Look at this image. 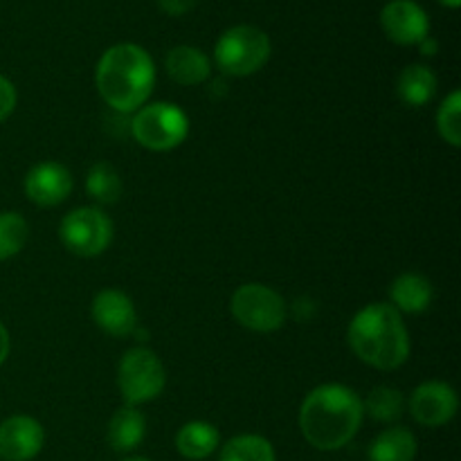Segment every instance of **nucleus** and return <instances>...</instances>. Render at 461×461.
Returning a JSON list of instances; mask_svg holds the SVG:
<instances>
[{"instance_id": "obj_1", "label": "nucleus", "mask_w": 461, "mask_h": 461, "mask_svg": "<svg viewBox=\"0 0 461 461\" xmlns=\"http://www.w3.org/2000/svg\"><path fill=\"white\" fill-rule=\"evenodd\" d=\"M363 399L342 383L313 387L300 405V430L313 448L322 453L340 450L363 426Z\"/></svg>"}, {"instance_id": "obj_2", "label": "nucleus", "mask_w": 461, "mask_h": 461, "mask_svg": "<svg viewBox=\"0 0 461 461\" xmlns=\"http://www.w3.org/2000/svg\"><path fill=\"white\" fill-rule=\"evenodd\" d=\"M95 86L113 111L133 115L149 104L156 86V63L142 45H111L95 68Z\"/></svg>"}, {"instance_id": "obj_3", "label": "nucleus", "mask_w": 461, "mask_h": 461, "mask_svg": "<svg viewBox=\"0 0 461 461\" xmlns=\"http://www.w3.org/2000/svg\"><path fill=\"white\" fill-rule=\"evenodd\" d=\"M347 342L356 358L381 372H392L408 363L412 342L403 315L390 302L363 306L351 318Z\"/></svg>"}, {"instance_id": "obj_4", "label": "nucleus", "mask_w": 461, "mask_h": 461, "mask_svg": "<svg viewBox=\"0 0 461 461\" xmlns=\"http://www.w3.org/2000/svg\"><path fill=\"white\" fill-rule=\"evenodd\" d=\"M273 45L268 34L255 25H234L219 36L214 63L228 77H250L268 63Z\"/></svg>"}, {"instance_id": "obj_5", "label": "nucleus", "mask_w": 461, "mask_h": 461, "mask_svg": "<svg viewBox=\"0 0 461 461\" xmlns=\"http://www.w3.org/2000/svg\"><path fill=\"white\" fill-rule=\"evenodd\" d=\"M131 135L149 151H171L189 135V117L169 102H149L131 117Z\"/></svg>"}, {"instance_id": "obj_6", "label": "nucleus", "mask_w": 461, "mask_h": 461, "mask_svg": "<svg viewBox=\"0 0 461 461\" xmlns=\"http://www.w3.org/2000/svg\"><path fill=\"white\" fill-rule=\"evenodd\" d=\"M167 385V372L156 351L147 347H133L122 356L117 365V387L124 405L140 408L158 399Z\"/></svg>"}, {"instance_id": "obj_7", "label": "nucleus", "mask_w": 461, "mask_h": 461, "mask_svg": "<svg viewBox=\"0 0 461 461\" xmlns=\"http://www.w3.org/2000/svg\"><path fill=\"white\" fill-rule=\"evenodd\" d=\"M230 311L241 327L255 333H273L284 327L288 315L286 300L266 284L250 282L234 291Z\"/></svg>"}, {"instance_id": "obj_8", "label": "nucleus", "mask_w": 461, "mask_h": 461, "mask_svg": "<svg viewBox=\"0 0 461 461\" xmlns=\"http://www.w3.org/2000/svg\"><path fill=\"white\" fill-rule=\"evenodd\" d=\"M113 221L102 207H77L59 223V239L63 248L77 257H97L113 243Z\"/></svg>"}, {"instance_id": "obj_9", "label": "nucleus", "mask_w": 461, "mask_h": 461, "mask_svg": "<svg viewBox=\"0 0 461 461\" xmlns=\"http://www.w3.org/2000/svg\"><path fill=\"white\" fill-rule=\"evenodd\" d=\"M408 410L423 428H441L455 419L459 410L457 392L444 381H426L410 394Z\"/></svg>"}, {"instance_id": "obj_10", "label": "nucleus", "mask_w": 461, "mask_h": 461, "mask_svg": "<svg viewBox=\"0 0 461 461\" xmlns=\"http://www.w3.org/2000/svg\"><path fill=\"white\" fill-rule=\"evenodd\" d=\"M381 27L396 45H419L430 36V16L417 0H390L381 9Z\"/></svg>"}, {"instance_id": "obj_11", "label": "nucleus", "mask_w": 461, "mask_h": 461, "mask_svg": "<svg viewBox=\"0 0 461 461\" xmlns=\"http://www.w3.org/2000/svg\"><path fill=\"white\" fill-rule=\"evenodd\" d=\"M72 174L66 165L54 160L32 167L23 180L25 196L39 207H57L72 194Z\"/></svg>"}, {"instance_id": "obj_12", "label": "nucleus", "mask_w": 461, "mask_h": 461, "mask_svg": "<svg viewBox=\"0 0 461 461\" xmlns=\"http://www.w3.org/2000/svg\"><path fill=\"white\" fill-rule=\"evenodd\" d=\"M90 313L93 322L113 338H126L138 329V311L133 300L117 288L99 291L90 306Z\"/></svg>"}, {"instance_id": "obj_13", "label": "nucleus", "mask_w": 461, "mask_h": 461, "mask_svg": "<svg viewBox=\"0 0 461 461\" xmlns=\"http://www.w3.org/2000/svg\"><path fill=\"white\" fill-rule=\"evenodd\" d=\"M43 444L45 430L34 417L14 414L0 423V457L5 461H32Z\"/></svg>"}, {"instance_id": "obj_14", "label": "nucleus", "mask_w": 461, "mask_h": 461, "mask_svg": "<svg viewBox=\"0 0 461 461\" xmlns=\"http://www.w3.org/2000/svg\"><path fill=\"white\" fill-rule=\"evenodd\" d=\"M165 70L178 86H201L212 77V61L201 48L176 45L167 52Z\"/></svg>"}, {"instance_id": "obj_15", "label": "nucleus", "mask_w": 461, "mask_h": 461, "mask_svg": "<svg viewBox=\"0 0 461 461\" xmlns=\"http://www.w3.org/2000/svg\"><path fill=\"white\" fill-rule=\"evenodd\" d=\"M435 300V288L430 279L419 273H401L390 286V304L401 315H419L430 309Z\"/></svg>"}, {"instance_id": "obj_16", "label": "nucleus", "mask_w": 461, "mask_h": 461, "mask_svg": "<svg viewBox=\"0 0 461 461\" xmlns=\"http://www.w3.org/2000/svg\"><path fill=\"white\" fill-rule=\"evenodd\" d=\"M147 437V419L133 405H122L108 421L106 439L115 453H133Z\"/></svg>"}, {"instance_id": "obj_17", "label": "nucleus", "mask_w": 461, "mask_h": 461, "mask_svg": "<svg viewBox=\"0 0 461 461\" xmlns=\"http://www.w3.org/2000/svg\"><path fill=\"white\" fill-rule=\"evenodd\" d=\"M439 81L432 68L423 66V63H412V66L403 68L396 81V93L399 99L410 108H421L435 99Z\"/></svg>"}, {"instance_id": "obj_18", "label": "nucleus", "mask_w": 461, "mask_h": 461, "mask_svg": "<svg viewBox=\"0 0 461 461\" xmlns=\"http://www.w3.org/2000/svg\"><path fill=\"white\" fill-rule=\"evenodd\" d=\"M417 437L412 430L403 426H390L387 430L378 432L369 444V461H414L417 459Z\"/></svg>"}, {"instance_id": "obj_19", "label": "nucleus", "mask_w": 461, "mask_h": 461, "mask_svg": "<svg viewBox=\"0 0 461 461\" xmlns=\"http://www.w3.org/2000/svg\"><path fill=\"white\" fill-rule=\"evenodd\" d=\"M221 446L219 428L207 421H189L176 432V450L189 461H203Z\"/></svg>"}, {"instance_id": "obj_20", "label": "nucleus", "mask_w": 461, "mask_h": 461, "mask_svg": "<svg viewBox=\"0 0 461 461\" xmlns=\"http://www.w3.org/2000/svg\"><path fill=\"white\" fill-rule=\"evenodd\" d=\"M408 401L403 392L390 385H378L363 399V412L378 423H394L403 417Z\"/></svg>"}, {"instance_id": "obj_21", "label": "nucleus", "mask_w": 461, "mask_h": 461, "mask_svg": "<svg viewBox=\"0 0 461 461\" xmlns=\"http://www.w3.org/2000/svg\"><path fill=\"white\" fill-rule=\"evenodd\" d=\"M86 192L99 205H113L122 196L120 171L111 162H95L86 176Z\"/></svg>"}, {"instance_id": "obj_22", "label": "nucleus", "mask_w": 461, "mask_h": 461, "mask_svg": "<svg viewBox=\"0 0 461 461\" xmlns=\"http://www.w3.org/2000/svg\"><path fill=\"white\" fill-rule=\"evenodd\" d=\"M219 461H277V455L266 437L246 432V435L232 437L221 448Z\"/></svg>"}, {"instance_id": "obj_23", "label": "nucleus", "mask_w": 461, "mask_h": 461, "mask_svg": "<svg viewBox=\"0 0 461 461\" xmlns=\"http://www.w3.org/2000/svg\"><path fill=\"white\" fill-rule=\"evenodd\" d=\"M30 239V225L18 212H0V261L16 257Z\"/></svg>"}, {"instance_id": "obj_24", "label": "nucleus", "mask_w": 461, "mask_h": 461, "mask_svg": "<svg viewBox=\"0 0 461 461\" xmlns=\"http://www.w3.org/2000/svg\"><path fill=\"white\" fill-rule=\"evenodd\" d=\"M437 133L450 147H461V93L453 90L437 111Z\"/></svg>"}, {"instance_id": "obj_25", "label": "nucleus", "mask_w": 461, "mask_h": 461, "mask_svg": "<svg viewBox=\"0 0 461 461\" xmlns=\"http://www.w3.org/2000/svg\"><path fill=\"white\" fill-rule=\"evenodd\" d=\"M16 102H18L16 86H14L7 77L0 75V124L12 115L14 108H16Z\"/></svg>"}, {"instance_id": "obj_26", "label": "nucleus", "mask_w": 461, "mask_h": 461, "mask_svg": "<svg viewBox=\"0 0 461 461\" xmlns=\"http://www.w3.org/2000/svg\"><path fill=\"white\" fill-rule=\"evenodd\" d=\"M160 9L169 16H185L198 5V0H158Z\"/></svg>"}, {"instance_id": "obj_27", "label": "nucleus", "mask_w": 461, "mask_h": 461, "mask_svg": "<svg viewBox=\"0 0 461 461\" xmlns=\"http://www.w3.org/2000/svg\"><path fill=\"white\" fill-rule=\"evenodd\" d=\"M9 351H12V338H9L7 327L0 322V365L9 358Z\"/></svg>"}, {"instance_id": "obj_28", "label": "nucleus", "mask_w": 461, "mask_h": 461, "mask_svg": "<svg viewBox=\"0 0 461 461\" xmlns=\"http://www.w3.org/2000/svg\"><path fill=\"white\" fill-rule=\"evenodd\" d=\"M419 52H421L423 57H435V54L439 52V43H437L435 36H426V39L419 43Z\"/></svg>"}, {"instance_id": "obj_29", "label": "nucleus", "mask_w": 461, "mask_h": 461, "mask_svg": "<svg viewBox=\"0 0 461 461\" xmlns=\"http://www.w3.org/2000/svg\"><path fill=\"white\" fill-rule=\"evenodd\" d=\"M439 3L444 5V7H448V9H459L461 0H439Z\"/></svg>"}, {"instance_id": "obj_30", "label": "nucleus", "mask_w": 461, "mask_h": 461, "mask_svg": "<svg viewBox=\"0 0 461 461\" xmlns=\"http://www.w3.org/2000/svg\"><path fill=\"white\" fill-rule=\"evenodd\" d=\"M122 461H151V459H147V457H124Z\"/></svg>"}]
</instances>
